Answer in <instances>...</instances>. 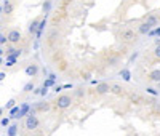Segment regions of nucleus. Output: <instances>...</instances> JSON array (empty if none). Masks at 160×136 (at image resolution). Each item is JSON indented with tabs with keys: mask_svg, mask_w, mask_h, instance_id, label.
<instances>
[{
	"mask_svg": "<svg viewBox=\"0 0 160 136\" xmlns=\"http://www.w3.org/2000/svg\"><path fill=\"white\" fill-rule=\"evenodd\" d=\"M71 104H72V98L69 96V95H59L58 98L53 101V106L56 107V109H67V107H71Z\"/></svg>",
	"mask_w": 160,
	"mask_h": 136,
	"instance_id": "nucleus-1",
	"label": "nucleus"
},
{
	"mask_svg": "<svg viewBox=\"0 0 160 136\" xmlns=\"http://www.w3.org/2000/svg\"><path fill=\"white\" fill-rule=\"evenodd\" d=\"M39 125H40V122H39V119H37L35 115H27L26 117V120H24V128L27 130V131H34V130H37L39 128Z\"/></svg>",
	"mask_w": 160,
	"mask_h": 136,
	"instance_id": "nucleus-2",
	"label": "nucleus"
},
{
	"mask_svg": "<svg viewBox=\"0 0 160 136\" xmlns=\"http://www.w3.org/2000/svg\"><path fill=\"white\" fill-rule=\"evenodd\" d=\"M120 39L123 42H133L136 39V32L133 29H123L120 32Z\"/></svg>",
	"mask_w": 160,
	"mask_h": 136,
	"instance_id": "nucleus-3",
	"label": "nucleus"
},
{
	"mask_svg": "<svg viewBox=\"0 0 160 136\" xmlns=\"http://www.w3.org/2000/svg\"><path fill=\"white\" fill-rule=\"evenodd\" d=\"M6 37H8V42H10V43L16 45V43H19V40H21V32L16 31V29H13V31L8 32Z\"/></svg>",
	"mask_w": 160,
	"mask_h": 136,
	"instance_id": "nucleus-4",
	"label": "nucleus"
},
{
	"mask_svg": "<svg viewBox=\"0 0 160 136\" xmlns=\"http://www.w3.org/2000/svg\"><path fill=\"white\" fill-rule=\"evenodd\" d=\"M110 91V85L106 83V82H101V83L96 85V95H106Z\"/></svg>",
	"mask_w": 160,
	"mask_h": 136,
	"instance_id": "nucleus-5",
	"label": "nucleus"
},
{
	"mask_svg": "<svg viewBox=\"0 0 160 136\" xmlns=\"http://www.w3.org/2000/svg\"><path fill=\"white\" fill-rule=\"evenodd\" d=\"M128 99H130V103H133V104H136V106L146 103L144 98L141 96V95H138V93H131V95H128Z\"/></svg>",
	"mask_w": 160,
	"mask_h": 136,
	"instance_id": "nucleus-6",
	"label": "nucleus"
},
{
	"mask_svg": "<svg viewBox=\"0 0 160 136\" xmlns=\"http://www.w3.org/2000/svg\"><path fill=\"white\" fill-rule=\"evenodd\" d=\"M110 93L115 95V96H123L125 95V88L122 85H119V83H114V85H110Z\"/></svg>",
	"mask_w": 160,
	"mask_h": 136,
	"instance_id": "nucleus-7",
	"label": "nucleus"
},
{
	"mask_svg": "<svg viewBox=\"0 0 160 136\" xmlns=\"http://www.w3.org/2000/svg\"><path fill=\"white\" fill-rule=\"evenodd\" d=\"M37 74H39V66L37 64H29L26 67V75L27 77H35Z\"/></svg>",
	"mask_w": 160,
	"mask_h": 136,
	"instance_id": "nucleus-8",
	"label": "nucleus"
},
{
	"mask_svg": "<svg viewBox=\"0 0 160 136\" xmlns=\"http://www.w3.org/2000/svg\"><path fill=\"white\" fill-rule=\"evenodd\" d=\"M150 26L147 21H144V23H141L139 26H138V34H149L150 32Z\"/></svg>",
	"mask_w": 160,
	"mask_h": 136,
	"instance_id": "nucleus-9",
	"label": "nucleus"
},
{
	"mask_svg": "<svg viewBox=\"0 0 160 136\" xmlns=\"http://www.w3.org/2000/svg\"><path fill=\"white\" fill-rule=\"evenodd\" d=\"M149 80L150 82H160V69H155V70H152V72H149Z\"/></svg>",
	"mask_w": 160,
	"mask_h": 136,
	"instance_id": "nucleus-10",
	"label": "nucleus"
},
{
	"mask_svg": "<svg viewBox=\"0 0 160 136\" xmlns=\"http://www.w3.org/2000/svg\"><path fill=\"white\" fill-rule=\"evenodd\" d=\"M3 13L5 15H11L13 13V5L8 2V0H5V2H3Z\"/></svg>",
	"mask_w": 160,
	"mask_h": 136,
	"instance_id": "nucleus-11",
	"label": "nucleus"
},
{
	"mask_svg": "<svg viewBox=\"0 0 160 136\" xmlns=\"http://www.w3.org/2000/svg\"><path fill=\"white\" fill-rule=\"evenodd\" d=\"M39 26H40L39 19H34V21L31 23V26H29V32H31V34H34V32H39Z\"/></svg>",
	"mask_w": 160,
	"mask_h": 136,
	"instance_id": "nucleus-12",
	"label": "nucleus"
},
{
	"mask_svg": "<svg viewBox=\"0 0 160 136\" xmlns=\"http://www.w3.org/2000/svg\"><path fill=\"white\" fill-rule=\"evenodd\" d=\"M146 21H147V23H149L150 26H155V24L158 23V19H157V18H155V16H149V18H147V19H146Z\"/></svg>",
	"mask_w": 160,
	"mask_h": 136,
	"instance_id": "nucleus-13",
	"label": "nucleus"
},
{
	"mask_svg": "<svg viewBox=\"0 0 160 136\" xmlns=\"http://www.w3.org/2000/svg\"><path fill=\"white\" fill-rule=\"evenodd\" d=\"M50 109V104H40V106H37V111H48Z\"/></svg>",
	"mask_w": 160,
	"mask_h": 136,
	"instance_id": "nucleus-14",
	"label": "nucleus"
},
{
	"mask_svg": "<svg viewBox=\"0 0 160 136\" xmlns=\"http://www.w3.org/2000/svg\"><path fill=\"white\" fill-rule=\"evenodd\" d=\"M154 56L157 58V59H160V43L155 47V50H154Z\"/></svg>",
	"mask_w": 160,
	"mask_h": 136,
	"instance_id": "nucleus-15",
	"label": "nucleus"
},
{
	"mask_svg": "<svg viewBox=\"0 0 160 136\" xmlns=\"http://www.w3.org/2000/svg\"><path fill=\"white\" fill-rule=\"evenodd\" d=\"M48 10H50V0H46L43 3V13H48Z\"/></svg>",
	"mask_w": 160,
	"mask_h": 136,
	"instance_id": "nucleus-16",
	"label": "nucleus"
},
{
	"mask_svg": "<svg viewBox=\"0 0 160 136\" xmlns=\"http://www.w3.org/2000/svg\"><path fill=\"white\" fill-rule=\"evenodd\" d=\"M6 40H8V37H5V34L0 35V43H2V45H5V43H6Z\"/></svg>",
	"mask_w": 160,
	"mask_h": 136,
	"instance_id": "nucleus-17",
	"label": "nucleus"
},
{
	"mask_svg": "<svg viewBox=\"0 0 160 136\" xmlns=\"http://www.w3.org/2000/svg\"><path fill=\"white\" fill-rule=\"evenodd\" d=\"M31 90H34V85H32V83H27V85L24 87V91H31Z\"/></svg>",
	"mask_w": 160,
	"mask_h": 136,
	"instance_id": "nucleus-18",
	"label": "nucleus"
},
{
	"mask_svg": "<svg viewBox=\"0 0 160 136\" xmlns=\"http://www.w3.org/2000/svg\"><path fill=\"white\" fill-rule=\"evenodd\" d=\"M75 95H77V96H82V95H85V91H83V88H77Z\"/></svg>",
	"mask_w": 160,
	"mask_h": 136,
	"instance_id": "nucleus-19",
	"label": "nucleus"
},
{
	"mask_svg": "<svg viewBox=\"0 0 160 136\" xmlns=\"http://www.w3.org/2000/svg\"><path fill=\"white\" fill-rule=\"evenodd\" d=\"M150 35H154V34H157V35H160V27H158V29H155V31H152V32H149Z\"/></svg>",
	"mask_w": 160,
	"mask_h": 136,
	"instance_id": "nucleus-20",
	"label": "nucleus"
},
{
	"mask_svg": "<svg viewBox=\"0 0 160 136\" xmlns=\"http://www.w3.org/2000/svg\"><path fill=\"white\" fill-rule=\"evenodd\" d=\"M82 77H83V79H87V80H88V79H90V74H87V72H85V74H82Z\"/></svg>",
	"mask_w": 160,
	"mask_h": 136,
	"instance_id": "nucleus-21",
	"label": "nucleus"
},
{
	"mask_svg": "<svg viewBox=\"0 0 160 136\" xmlns=\"http://www.w3.org/2000/svg\"><path fill=\"white\" fill-rule=\"evenodd\" d=\"M157 90H158V91H160V82H158V83H157Z\"/></svg>",
	"mask_w": 160,
	"mask_h": 136,
	"instance_id": "nucleus-22",
	"label": "nucleus"
}]
</instances>
